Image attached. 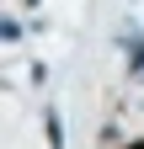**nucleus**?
<instances>
[{
    "mask_svg": "<svg viewBox=\"0 0 144 149\" xmlns=\"http://www.w3.org/2000/svg\"><path fill=\"white\" fill-rule=\"evenodd\" d=\"M48 123V149H64V128H59V112H43Z\"/></svg>",
    "mask_w": 144,
    "mask_h": 149,
    "instance_id": "1",
    "label": "nucleus"
}]
</instances>
